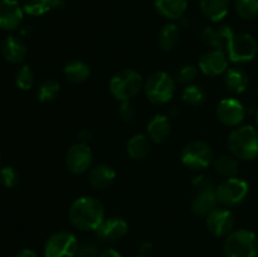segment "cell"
<instances>
[{"instance_id":"6da1fadb","label":"cell","mask_w":258,"mask_h":257,"mask_svg":"<svg viewBox=\"0 0 258 257\" xmlns=\"http://www.w3.org/2000/svg\"><path fill=\"white\" fill-rule=\"evenodd\" d=\"M71 224L80 231H95L105 221L103 204L95 197H80L70 207Z\"/></svg>"},{"instance_id":"7a4b0ae2","label":"cell","mask_w":258,"mask_h":257,"mask_svg":"<svg viewBox=\"0 0 258 257\" xmlns=\"http://www.w3.org/2000/svg\"><path fill=\"white\" fill-rule=\"evenodd\" d=\"M228 148L232 155L242 160H253L258 156V130L246 125L229 134Z\"/></svg>"},{"instance_id":"3957f363","label":"cell","mask_w":258,"mask_h":257,"mask_svg":"<svg viewBox=\"0 0 258 257\" xmlns=\"http://www.w3.org/2000/svg\"><path fill=\"white\" fill-rule=\"evenodd\" d=\"M223 248L227 257H256L258 238L249 229H237L226 236Z\"/></svg>"},{"instance_id":"277c9868","label":"cell","mask_w":258,"mask_h":257,"mask_svg":"<svg viewBox=\"0 0 258 257\" xmlns=\"http://www.w3.org/2000/svg\"><path fill=\"white\" fill-rule=\"evenodd\" d=\"M144 82L140 73L135 70H121L111 78L110 91L116 100L130 101L135 97L143 88Z\"/></svg>"},{"instance_id":"5b68a950","label":"cell","mask_w":258,"mask_h":257,"mask_svg":"<svg viewBox=\"0 0 258 257\" xmlns=\"http://www.w3.org/2000/svg\"><path fill=\"white\" fill-rule=\"evenodd\" d=\"M144 91L150 102L164 105L168 103L175 93V81L164 71L154 72L144 83Z\"/></svg>"},{"instance_id":"8992f818","label":"cell","mask_w":258,"mask_h":257,"mask_svg":"<svg viewBox=\"0 0 258 257\" xmlns=\"http://www.w3.org/2000/svg\"><path fill=\"white\" fill-rule=\"evenodd\" d=\"M248 191V183L243 179L233 176V178H227L219 185H217L216 196L218 203L233 207L241 204L247 198Z\"/></svg>"},{"instance_id":"52a82bcc","label":"cell","mask_w":258,"mask_h":257,"mask_svg":"<svg viewBox=\"0 0 258 257\" xmlns=\"http://www.w3.org/2000/svg\"><path fill=\"white\" fill-rule=\"evenodd\" d=\"M78 239L73 233L58 231L50 234L44 244L45 257H76L78 249Z\"/></svg>"},{"instance_id":"ba28073f","label":"cell","mask_w":258,"mask_h":257,"mask_svg":"<svg viewBox=\"0 0 258 257\" xmlns=\"http://www.w3.org/2000/svg\"><path fill=\"white\" fill-rule=\"evenodd\" d=\"M227 57L233 63H246L257 54V42L248 33H234L226 49Z\"/></svg>"},{"instance_id":"9c48e42d","label":"cell","mask_w":258,"mask_h":257,"mask_svg":"<svg viewBox=\"0 0 258 257\" xmlns=\"http://www.w3.org/2000/svg\"><path fill=\"white\" fill-rule=\"evenodd\" d=\"M213 150L204 141H191L181 151V163L194 170L208 168L213 163Z\"/></svg>"},{"instance_id":"30bf717a","label":"cell","mask_w":258,"mask_h":257,"mask_svg":"<svg viewBox=\"0 0 258 257\" xmlns=\"http://www.w3.org/2000/svg\"><path fill=\"white\" fill-rule=\"evenodd\" d=\"M93 160V153L85 143H77L71 146L66 154V165L73 174H82L90 169Z\"/></svg>"},{"instance_id":"8fae6325","label":"cell","mask_w":258,"mask_h":257,"mask_svg":"<svg viewBox=\"0 0 258 257\" xmlns=\"http://www.w3.org/2000/svg\"><path fill=\"white\" fill-rule=\"evenodd\" d=\"M206 224L209 232L216 237L228 236L234 227V216L229 209L216 207L206 217Z\"/></svg>"},{"instance_id":"7c38bea8","label":"cell","mask_w":258,"mask_h":257,"mask_svg":"<svg viewBox=\"0 0 258 257\" xmlns=\"http://www.w3.org/2000/svg\"><path fill=\"white\" fill-rule=\"evenodd\" d=\"M246 116V108L241 101L236 98H224L217 106V117L223 125L238 126Z\"/></svg>"},{"instance_id":"4fadbf2b","label":"cell","mask_w":258,"mask_h":257,"mask_svg":"<svg viewBox=\"0 0 258 257\" xmlns=\"http://www.w3.org/2000/svg\"><path fill=\"white\" fill-rule=\"evenodd\" d=\"M228 57L226 50L209 49L199 59V68L209 77H218L228 70Z\"/></svg>"},{"instance_id":"5bb4252c","label":"cell","mask_w":258,"mask_h":257,"mask_svg":"<svg viewBox=\"0 0 258 257\" xmlns=\"http://www.w3.org/2000/svg\"><path fill=\"white\" fill-rule=\"evenodd\" d=\"M24 9L18 0H0V29L12 32L20 27Z\"/></svg>"},{"instance_id":"9a60e30c","label":"cell","mask_w":258,"mask_h":257,"mask_svg":"<svg viewBox=\"0 0 258 257\" xmlns=\"http://www.w3.org/2000/svg\"><path fill=\"white\" fill-rule=\"evenodd\" d=\"M233 35L234 32L229 25L221 24L216 27H207L202 32V40L212 49L226 50Z\"/></svg>"},{"instance_id":"2e32d148","label":"cell","mask_w":258,"mask_h":257,"mask_svg":"<svg viewBox=\"0 0 258 257\" xmlns=\"http://www.w3.org/2000/svg\"><path fill=\"white\" fill-rule=\"evenodd\" d=\"M128 231L127 222L120 217L105 218L101 226L96 229V236L102 242H112L121 239Z\"/></svg>"},{"instance_id":"e0dca14e","label":"cell","mask_w":258,"mask_h":257,"mask_svg":"<svg viewBox=\"0 0 258 257\" xmlns=\"http://www.w3.org/2000/svg\"><path fill=\"white\" fill-rule=\"evenodd\" d=\"M2 54L9 63L13 65H19L25 59L28 54L27 44L22 38L14 37V35H9L4 39L2 43Z\"/></svg>"},{"instance_id":"ac0fdd59","label":"cell","mask_w":258,"mask_h":257,"mask_svg":"<svg viewBox=\"0 0 258 257\" xmlns=\"http://www.w3.org/2000/svg\"><path fill=\"white\" fill-rule=\"evenodd\" d=\"M116 179L115 169L107 164H98L93 166L88 173V183L95 189H106Z\"/></svg>"},{"instance_id":"d6986e66","label":"cell","mask_w":258,"mask_h":257,"mask_svg":"<svg viewBox=\"0 0 258 257\" xmlns=\"http://www.w3.org/2000/svg\"><path fill=\"white\" fill-rule=\"evenodd\" d=\"M171 131L170 118L165 115H155L148 123V136L154 143H164Z\"/></svg>"},{"instance_id":"ffe728a7","label":"cell","mask_w":258,"mask_h":257,"mask_svg":"<svg viewBox=\"0 0 258 257\" xmlns=\"http://www.w3.org/2000/svg\"><path fill=\"white\" fill-rule=\"evenodd\" d=\"M155 9L160 15L170 20L181 19L188 8V0H155Z\"/></svg>"},{"instance_id":"44dd1931","label":"cell","mask_w":258,"mask_h":257,"mask_svg":"<svg viewBox=\"0 0 258 257\" xmlns=\"http://www.w3.org/2000/svg\"><path fill=\"white\" fill-rule=\"evenodd\" d=\"M218 204L216 190H202L196 191L193 202H191V211L199 217L208 216Z\"/></svg>"},{"instance_id":"7402d4cb","label":"cell","mask_w":258,"mask_h":257,"mask_svg":"<svg viewBox=\"0 0 258 257\" xmlns=\"http://www.w3.org/2000/svg\"><path fill=\"white\" fill-rule=\"evenodd\" d=\"M201 10L207 19L218 23L228 14L229 0H201Z\"/></svg>"},{"instance_id":"603a6c76","label":"cell","mask_w":258,"mask_h":257,"mask_svg":"<svg viewBox=\"0 0 258 257\" xmlns=\"http://www.w3.org/2000/svg\"><path fill=\"white\" fill-rule=\"evenodd\" d=\"M64 5V0H24L23 9L25 14L32 15V17H40L53 9H62Z\"/></svg>"},{"instance_id":"cb8c5ba5","label":"cell","mask_w":258,"mask_h":257,"mask_svg":"<svg viewBox=\"0 0 258 257\" xmlns=\"http://www.w3.org/2000/svg\"><path fill=\"white\" fill-rule=\"evenodd\" d=\"M249 85V78L239 68H228L224 73V86L233 93H243Z\"/></svg>"},{"instance_id":"d4e9b609","label":"cell","mask_w":258,"mask_h":257,"mask_svg":"<svg viewBox=\"0 0 258 257\" xmlns=\"http://www.w3.org/2000/svg\"><path fill=\"white\" fill-rule=\"evenodd\" d=\"M128 156L134 160H143L150 153V140L149 136L144 134H136L130 140L127 141L126 145Z\"/></svg>"},{"instance_id":"484cf974","label":"cell","mask_w":258,"mask_h":257,"mask_svg":"<svg viewBox=\"0 0 258 257\" xmlns=\"http://www.w3.org/2000/svg\"><path fill=\"white\" fill-rule=\"evenodd\" d=\"M66 78L68 81L73 83H82L85 81H87V78L90 77L91 70L90 66L87 63H85L83 60H71L67 65L64 66V70H63Z\"/></svg>"},{"instance_id":"4316f807","label":"cell","mask_w":258,"mask_h":257,"mask_svg":"<svg viewBox=\"0 0 258 257\" xmlns=\"http://www.w3.org/2000/svg\"><path fill=\"white\" fill-rule=\"evenodd\" d=\"M180 42V29L174 23H168L159 33V45L163 50H173Z\"/></svg>"},{"instance_id":"83f0119b","label":"cell","mask_w":258,"mask_h":257,"mask_svg":"<svg viewBox=\"0 0 258 257\" xmlns=\"http://www.w3.org/2000/svg\"><path fill=\"white\" fill-rule=\"evenodd\" d=\"M214 170L226 178H233L239 169L238 160L233 155H222L213 161Z\"/></svg>"},{"instance_id":"f1b7e54d","label":"cell","mask_w":258,"mask_h":257,"mask_svg":"<svg viewBox=\"0 0 258 257\" xmlns=\"http://www.w3.org/2000/svg\"><path fill=\"white\" fill-rule=\"evenodd\" d=\"M60 92V85L55 80L48 78L43 81L38 88V100L43 103H48L54 101Z\"/></svg>"},{"instance_id":"f546056e","label":"cell","mask_w":258,"mask_h":257,"mask_svg":"<svg viewBox=\"0 0 258 257\" xmlns=\"http://www.w3.org/2000/svg\"><path fill=\"white\" fill-rule=\"evenodd\" d=\"M181 97L186 105L193 106V107H198L206 102V92L203 91V88L197 85L186 86L184 88Z\"/></svg>"},{"instance_id":"4dcf8cb0","label":"cell","mask_w":258,"mask_h":257,"mask_svg":"<svg viewBox=\"0 0 258 257\" xmlns=\"http://www.w3.org/2000/svg\"><path fill=\"white\" fill-rule=\"evenodd\" d=\"M35 81V76L30 66L24 65L18 70L17 76H15V83L18 87L23 91H28L33 87Z\"/></svg>"},{"instance_id":"1f68e13d","label":"cell","mask_w":258,"mask_h":257,"mask_svg":"<svg viewBox=\"0 0 258 257\" xmlns=\"http://www.w3.org/2000/svg\"><path fill=\"white\" fill-rule=\"evenodd\" d=\"M236 10L243 19H254L258 17V0H236Z\"/></svg>"},{"instance_id":"d6a6232c","label":"cell","mask_w":258,"mask_h":257,"mask_svg":"<svg viewBox=\"0 0 258 257\" xmlns=\"http://www.w3.org/2000/svg\"><path fill=\"white\" fill-rule=\"evenodd\" d=\"M20 180V175L14 166H3L0 168V183L8 189H12L18 185Z\"/></svg>"},{"instance_id":"836d02e7","label":"cell","mask_w":258,"mask_h":257,"mask_svg":"<svg viewBox=\"0 0 258 257\" xmlns=\"http://www.w3.org/2000/svg\"><path fill=\"white\" fill-rule=\"evenodd\" d=\"M198 76V68L193 65H184L176 71V80L180 83L190 85Z\"/></svg>"},{"instance_id":"e575fe53","label":"cell","mask_w":258,"mask_h":257,"mask_svg":"<svg viewBox=\"0 0 258 257\" xmlns=\"http://www.w3.org/2000/svg\"><path fill=\"white\" fill-rule=\"evenodd\" d=\"M100 248L96 243L93 242H81L78 244V249H77V254L76 257H100Z\"/></svg>"},{"instance_id":"d590c367","label":"cell","mask_w":258,"mask_h":257,"mask_svg":"<svg viewBox=\"0 0 258 257\" xmlns=\"http://www.w3.org/2000/svg\"><path fill=\"white\" fill-rule=\"evenodd\" d=\"M193 188L196 189V191H202V190H216L217 185L213 183L209 176L207 175H198L193 180Z\"/></svg>"},{"instance_id":"8d00e7d4","label":"cell","mask_w":258,"mask_h":257,"mask_svg":"<svg viewBox=\"0 0 258 257\" xmlns=\"http://www.w3.org/2000/svg\"><path fill=\"white\" fill-rule=\"evenodd\" d=\"M118 115H120L121 120H122L123 122H131V121L135 118L136 110L130 101H123V102H121Z\"/></svg>"},{"instance_id":"74e56055","label":"cell","mask_w":258,"mask_h":257,"mask_svg":"<svg viewBox=\"0 0 258 257\" xmlns=\"http://www.w3.org/2000/svg\"><path fill=\"white\" fill-rule=\"evenodd\" d=\"M92 131L88 130V128H83L82 131H80V134H78V138H80V143H85L87 144L88 141L92 140Z\"/></svg>"},{"instance_id":"f35d334b","label":"cell","mask_w":258,"mask_h":257,"mask_svg":"<svg viewBox=\"0 0 258 257\" xmlns=\"http://www.w3.org/2000/svg\"><path fill=\"white\" fill-rule=\"evenodd\" d=\"M139 252H140L141 256L146 257L148 254H150L153 252V244L150 242H143L140 244V247H139Z\"/></svg>"},{"instance_id":"ab89813d","label":"cell","mask_w":258,"mask_h":257,"mask_svg":"<svg viewBox=\"0 0 258 257\" xmlns=\"http://www.w3.org/2000/svg\"><path fill=\"white\" fill-rule=\"evenodd\" d=\"M100 257H122V256H121L120 252L116 251V249L108 248V249H105V251L101 252Z\"/></svg>"},{"instance_id":"60d3db41","label":"cell","mask_w":258,"mask_h":257,"mask_svg":"<svg viewBox=\"0 0 258 257\" xmlns=\"http://www.w3.org/2000/svg\"><path fill=\"white\" fill-rule=\"evenodd\" d=\"M15 257H38V254H37V252L33 251V249L24 248V249H22L20 252H18L17 256Z\"/></svg>"},{"instance_id":"b9f144b4","label":"cell","mask_w":258,"mask_h":257,"mask_svg":"<svg viewBox=\"0 0 258 257\" xmlns=\"http://www.w3.org/2000/svg\"><path fill=\"white\" fill-rule=\"evenodd\" d=\"M20 34H22L23 37H28V38H29L30 35L33 34V28L32 27H24V29H22Z\"/></svg>"},{"instance_id":"7bdbcfd3","label":"cell","mask_w":258,"mask_h":257,"mask_svg":"<svg viewBox=\"0 0 258 257\" xmlns=\"http://www.w3.org/2000/svg\"><path fill=\"white\" fill-rule=\"evenodd\" d=\"M256 121H257V126H258V111H257V113H256Z\"/></svg>"},{"instance_id":"ee69618b","label":"cell","mask_w":258,"mask_h":257,"mask_svg":"<svg viewBox=\"0 0 258 257\" xmlns=\"http://www.w3.org/2000/svg\"><path fill=\"white\" fill-rule=\"evenodd\" d=\"M0 164H2V151H0Z\"/></svg>"},{"instance_id":"f6af8a7d","label":"cell","mask_w":258,"mask_h":257,"mask_svg":"<svg viewBox=\"0 0 258 257\" xmlns=\"http://www.w3.org/2000/svg\"><path fill=\"white\" fill-rule=\"evenodd\" d=\"M136 257H144V256H141V254H139V256H136Z\"/></svg>"}]
</instances>
